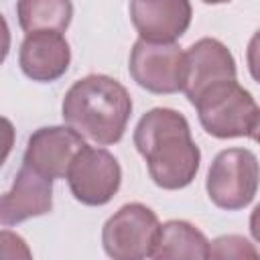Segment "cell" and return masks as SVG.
Instances as JSON below:
<instances>
[{
	"mask_svg": "<svg viewBox=\"0 0 260 260\" xmlns=\"http://www.w3.org/2000/svg\"><path fill=\"white\" fill-rule=\"evenodd\" d=\"M246 63H248V71L254 77V81L260 83V28L252 35L248 49H246Z\"/></svg>",
	"mask_w": 260,
	"mask_h": 260,
	"instance_id": "obj_16",
	"label": "cell"
},
{
	"mask_svg": "<svg viewBox=\"0 0 260 260\" xmlns=\"http://www.w3.org/2000/svg\"><path fill=\"white\" fill-rule=\"evenodd\" d=\"M83 146V136L71 126H43L28 136L22 162L51 179H67L69 167Z\"/></svg>",
	"mask_w": 260,
	"mask_h": 260,
	"instance_id": "obj_8",
	"label": "cell"
},
{
	"mask_svg": "<svg viewBox=\"0 0 260 260\" xmlns=\"http://www.w3.org/2000/svg\"><path fill=\"white\" fill-rule=\"evenodd\" d=\"M193 106L203 130L221 140L248 136L258 112L252 93L238 79H223L209 85L195 98Z\"/></svg>",
	"mask_w": 260,
	"mask_h": 260,
	"instance_id": "obj_3",
	"label": "cell"
},
{
	"mask_svg": "<svg viewBox=\"0 0 260 260\" xmlns=\"http://www.w3.org/2000/svg\"><path fill=\"white\" fill-rule=\"evenodd\" d=\"M158 217L142 203L122 205L102 228V246L114 260L152 258L158 238Z\"/></svg>",
	"mask_w": 260,
	"mask_h": 260,
	"instance_id": "obj_5",
	"label": "cell"
},
{
	"mask_svg": "<svg viewBox=\"0 0 260 260\" xmlns=\"http://www.w3.org/2000/svg\"><path fill=\"white\" fill-rule=\"evenodd\" d=\"M209 258H238V260H258L260 252L254 248V244H250L244 236H219L209 244Z\"/></svg>",
	"mask_w": 260,
	"mask_h": 260,
	"instance_id": "obj_15",
	"label": "cell"
},
{
	"mask_svg": "<svg viewBox=\"0 0 260 260\" xmlns=\"http://www.w3.org/2000/svg\"><path fill=\"white\" fill-rule=\"evenodd\" d=\"M16 16L24 32H35V30L65 32L73 18V2L71 0H18Z\"/></svg>",
	"mask_w": 260,
	"mask_h": 260,
	"instance_id": "obj_14",
	"label": "cell"
},
{
	"mask_svg": "<svg viewBox=\"0 0 260 260\" xmlns=\"http://www.w3.org/2000/svg\"><path fill=\"white\" fill-rule=\"evenodd\" d=\"M128 71L150 93H177L185 83V51L175 43L138 39L130 51Z\"/></svg>",
	"mask_w": 260,
	"mask_h": 260,
	"instance_id": "obj_6",
	"label": "cell"
},
{
	"mask_svg": "<svg viewBox=\"0 0 260 260\" xmlns=\"http://www.w3.org/2000/svg\"><path fill=\"white\" fill-rule=\"evenodd\" d=\"M250 234L260 244V203L254 207V211L250 215Z\"/></svg>",
	"mask_w": 260,
	"mask_h": 260,
	"instance_id": "obj_17",
	"label": "cell"
},
{
	"mask_svg": "<svg viewBox=\"0 0 260 260\" xmlns=\"http://www.w3.org/2000/svg\"><path fill=\"white\" fill-rule=\"evenodd\" d=\"M260 185V162L248 148H228L217 152L207 173V195L211 203L225 211H238L252 203Z\"/></svg>",
	"mask_w": 260,
	"mask_h": 260,
	"instance_id": "obj_4",
	"label": "cell"
},
{
	"mask_svg": "<svg viewBox=\"0 0 260 260\" xmlns=\"http://www.w3.org/2000/svg\"><path fill=\"white\" fill-rule=\"evenodd\" d=\"M254 142H258L260 144V108H258V112H256V118H254V124H252V128H250V134H248Z\"/></svg>",
	"mask_w": 260,
	"mask_h": 260,
	"instance_id": "obj_18",
	"label": "cell"
},
{
	"mask_svg": "<svg viewBox=\"0 0 260 260\" xmlns=\"http://www.w3.org/2000/svg\"><path fill=\"white\" fill-rule=\"evenodd\" d=\"M67 183L79 203L100 207L110 203L118 193L122 169L112 152L85 144L69 167Z\"/></svg>",
	"mask_w": 260,
	"mask_h": 260,
	"instance_id": "obj_7",
	"label": "cell"
},
{
	"mask_svg": "<svg viewBox=\"0 0 260 260\" xmlns=\"http://www.w3.org/2000/svg\"><path fill=\"white\" fill-rule=\"evenodd\" d=\"M134 146L156 187L177 191L193 183L201 152L191 138L187 118L173 108L148 110L134 128Z\"/></svg>",
	"mask_w": 260,
	"mask_h": 260,
	"instance_id": "obj_1",
	"label": "cell"
},
{
	"mask_svg": "<svg viewBox=\"0 0 260 260\" xmlns=\"http://www.w3.org/2000/svg\"><path fill=\"white\" fill-rule=\"evenodd\" d=\"M189 0H130V18L140 39L152 43H175L191 24Z\"/></svg>",
	"mask_w": 260,
	"mask_h": 260,
	"instance_id": "obj_10",
	"label": "cell"
},
{
	"mask_svg": "<svg viewBox=\"0 0 260 260\" xmlns=\"http://www.w3.org/2000/svg\"><path fill=\"white\" fill-rule=\"evenodd\" d=\"M53 209V179L22 162L10 191L0 201V221L4 228L30 217L47 215Z\"/></svg>",
	"mask_w": 260,
	"mask_h": 260,
	"instance_id": "obj_9",
	"label": "cell"
},
{
	"mask_svg": "<svg viewBox=\"0 0 260 260\" xmlns=\"http://www.w3.org/2000/svg\"><path fill=\"white\" fill-rule=\"evenodd\" d=\"M201 2H205V4H225L230 0H201Z\"/></svg>",
	"mask_w": 260,
	"mask_h": 260,
	"instance_id": "obj_19",
	"label": "cell"
},
{
	"mask_svg": "<svg viewBox=\"0 0 260 260\" xmlns=\"http://www.w3.org/2000/svg\"><path fill=\"white\" fill-rule=\"evenodd\" d=\"M209 244L201 230L185 219L165 221L152 250V258H209Z\"/></svg>",
	"mask_w": 260,
	"mask_h": 260,
	"instance_id": "obj_13",
	"label": "cell"
},
{
	"mask_svg": "<svg viewBox=\"0 0 260 260\" xmlns=\"http://www.w3.org/2000/svg\"><path fill=\"white\" fill-rule=\"evenodd\" d=\"M71 63V49L63 32L35 30L26 32L18 51V65L22 73L41 83H51L63 77Z\"/></svg>",
	"mask_w": 260,
	"mask_h": 260,
	"instance_id": "obj_12",
	"label": "cell"
},
{
	"mask_svg": "<svg viewBox=\"0 0 260 260\" xmlns=\"http://www.w3.org/2000/svg\"><path fill=\"white\" fill-rule=\"evenodd\" d=\"M61 116L83 138L102 146L116 144L122 140L132 116V98L118 79L91 73L67 89Z\"/></svg>",
	"mask_w": 260,
	"mask_h": 260,
	"instance_id": "obj_2",
	"label": "cell"
},
{
	"mask_svg": "<svg viewBox=\"0 0 260 260\" xmlns=\"http://www.w3.org/2000/svg\"><path fill=\"white\" fill-rule=\"evenodd\" d=\"M236 61L230 49L217 39H199L185 51V83L183 91L193 104L195 98L209 85L236 79Z\"/></svg>",
	"mask_w": 260,
	"mask_h": 260,
	"instance_id": "obj_11",
	"label": "cell"
}]
</instances>
